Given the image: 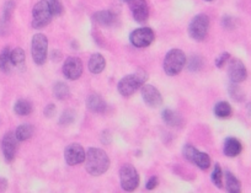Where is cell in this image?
Instances as JSON below:
<instances>
[{
	"mask_svg": "<svg viewBox=\"0 0 251 193\" xmlns=\"http://www.w3.org/2000/svg\"><path fill=\"white\" fill-rule=\"evenodd\" d=\"M85 170L91 176H101L110 169V158L99 148H90L85 155Z\"/></svg>",
	"mask_w": 251,
	"mask_h": 193,
	"instance_id": "cell-1",
	"label": "cell"
},
{
	"mask_svg": "<svg viewBox=\"0 0 251 193\" xmlns=\"http://www.w3.org/2000/svg\"><path fill=\"white\" fill-rule=\"evenodd\" d=\"M147 79L148 75L145 71H136V73L123 76L119 80L118 85H117V89H118V92L122 96L130 97L144 85Z\"/></svg>",
	"mask_w": 251,
	"mask_h": 193,
	"instance_id": "cell-2",
	"label": "cell"
},
{
	"mask_svg": "<svg viewBox=\"0 0 251 193\" xmlns=\"http://www.w3.org/2000/svg\"><path fill=\"white\" fill-rule=\"evenodd\" d=\"M186 63V57L181 49H171L166 53L164 59V71L169 76H175L180 74Z\"/></svg>",
	"mask_w": 251,
	"mask_h": 193,
	"instance_id": "cell-3",
	"label": "cell"
},
{
	"mask_svg": "<svg viewBox=\"0 0 251 193\" xmlns=\"http://www.w3.org/2000/svg\"><path fill=\"white\" fill-rule=\"evenodd\" d=\"M51 9H49L48 0H40L35 4L32 9V27L35 30H41L46 27L52 21Z\"/></svg>",
	"mask_w": 251,
	"mask_h": 193,
	"instance_id": "cell-4",
	"label": "cell"
},
{
	"mask_svg": "<svg viewBox=\"0 0 251 193\" xmlns=\"http://www.w3.org/2000/svg\"><path fill=\"white\" fill-rule=\"evenodd\" d=\"M31 54L35 64L42 65L47 61V54H48V40L44 33H36L32 37V43H31Z\"/></svg>",
	"mask_w": 251,
	"mask_h": 193,
	"instance_id": "cell-5",
	"label": "cell"
},
{
	"mask_svg": "<svg viewBox=\"0 0 251 193\" xmlns=\"http://www.w3.org/2000/svg\"><path fill=\"white\" fill-rule=\"evenodd\" d=\"M209 30V18L205 14H198L188 25V35L195 41H203Z\"/></svg>",
	"mask_w": 251,
	"mask_h": 193,
	"instance_id": "cell-6",
	"label": "cell"
},
{
	"mask_svg": "<svg viewBox=\"0 0 251 193\" xmlns=\"http://www.w3.org/2000/svg\"><path fill=\"white\" fill-rule=\"evenodd\" d=\"M139 173L137 172L135 166L126 164L119 170V182L122 190L126 192H133L139 186Z\"/></svg>",
	"mask_w": 251,
	"mask_h": 193,
	"instance_id": "cell-7",
	"label": "cell"
},
{
	"mask_svg": "<svg viewBox=\"0 0 251 193\" xmlns=\"http://www.w3.org/2000/svg\"><path fill=\"white\" fill-rule=\"evenodd\" d=\"M183 156L187 159L190 163L197 165L201 170H208L211 166V158L205 152L200 151L192 145H185L183 147Z\"/></svg>",
	"mask_w": 251,
	"mask_h": 193,
	"instance_id": "cell-8",
	"label": "cell"
},
{
	"mask_svg": "<svg viewBox=\"0 0 251 193\" xmlns=\"http://www.w3.org/2000/svg\"><path fill=\"white\" fill-rule=\"evenodd\" d=\"M155 38L154 31L150 27L136 28L130 35V41L137 48H145L153 43Z\"/></svg>",
	"mask_w": 251,
	"mask_h": 193,
	"instance_id": "cell-9",
	"label": "cell"
},
{
	"mask_svg": "<svg viewBox=\"0 0 251 193\" xmlns=\"http://www.w3.org/2000/svg\"><path fill=\"white\" fill-rule=\"evenodd\" d=\"M85 155H87L85 149L80 144H78V143L68 145L66 150H64V160H66V163L69 166H75L84 163Z\"/></svg>",
	"mask_w": 251,
	"mask_h": 193,
	"instance_id": "cell-10",
	"label": "cell"
},
{
	"mask_svg": "<svg viewBox=\"0 0 251 193\" xmlns=\"http://www.w3.org/2000/svg\"><path fill=\"white\" fill-rule=\"evenodd\" d=\"M63 74L67 79L76 80L83 74V62L78 57H68L63 64Z\"/></svg>",
	"mask_w": 251,
	"mask_h": 193,
	"instance_id": "cell-11",
	"label": "cell"
},
{
	"mask_svg": "<svg viewBox=\"0 0 251 193\" xmlns=\"http://www.w3.org/2000/svg\"><path fill=\"white\" fill-rule=\"evenodd\" d=\"M1 150H3L6 163H11L15 159L16 150H18V139L15 137V133L8 132L4 135L1 140Z\"/></svg>",
	"mask_w": 251,
	"mask_h": 193,
	"instance_id": "cell-12",
	"label": "cell"
},
{
	"mask_svg": "<svg viewBox=\"0 0 251 193\" xmlns=\"http://www.w3.org/2000/svg\"><path fill=\"white\" fill-rule=\"evenodd\" d=\"M128 5H130V9L132 11L133 19L136 20V22H147L148 18H149V9H148L145 0H130Z\"/></svg>",
	"mask_w": 251,
	"mask_h": 193,
	"instance_id": "cell-13",
	"label": "cell"
},
{
	"mask_svg": "<svg viewBox=\"0 0 251 193\" xmlns=\"http://www.w3.org/2000/svg\"><path fill=\"white\" fill-rule=\"evenodd\" d=\"M140 94H142L143 100L149 107H159L162 104V96L159 92V90L153 85L144 84L140 87Z\"/></svg>",
	"mask_w": 251,
	"mask_h": 193,
	"instance_id": "cell-14",
	"label": "cell"
},
{
	"mask_svg": "<svg viewBox=\"0 0 251 193\" xmlns=\"http://www.w3.org/2000/svg\"><path fill=\"white\" fill-rule=\"evenodd\" d=\"M228 75L231 83H235V84L243 83L246 79L248 71H246V66L244 65V63L240 59H231L229 62Z\"/></svg>",
	"mask_w": 251,
	"mask_h": 193,
	"instance_id": "cell-15",
	"label": "cell"
},
{
	"mask_svg": "<svg viewBox=\"0 0 251 193\" xmlns=\"http://www.w3.org/2000/svg\"><path fill=\"white\" fill-rule=\"evenodd\" d=\"M14 10H15V3L13 0H8L4 4L3 14H1V18H0V36H5L9 32Z\"/></svg>",
	"mask_w": 251,
	"mask_h": 193,
	"instance_id": "cell-16",
	"label": "cell"
},
{
	"mask_svg": "<svg viewBox=\"0 0 251 193\" xmlns=\"http://www.w3.org/2000/svg\"><path fill=\"white\" fill-rule=\"evenodd\" d=\"M243 150V145L239 142L236 138H227L224 140V147H223V152L224 155L229 156V158H235Z\"/></svg>",
	"mask_w": 251,
	"mask_h": 193,
	"instance_id": "cell-17",
	"label": "cell"
},
{
	"mask_svg": "<svg viewBox=\"0 0 251 193\" xmlns=\"http://www.w3.org/2000/svg\"><path fill=\"white\" fill-rule=\"evenodd\" d=\"M161 117H162V121H164L169 127L180 128L181 126H183V117H181L178 112L174 111V109H170V108L164 109L161 113Z\"/></svg>",
	"mask_w": 251,
	"mask_h": 193,
	"instance_id": "cell-18",
	"label": "cell"
},
{
	"mask_svg": "<svg viewBox=\"0 0 251 193\" xmlns=\"http://www.w3.org/2000/svg\"><path fill=\"white\" fill-rule=\"evenodd\" d=\"M87 107L89 111L95 112V113H102L106 111V102L104 101L100 95H90L87 100Z\"/></svg>",
	"mask_w": 251,
	"mask_h": 193,
	"instance_id": "cell-19",
	"label": "cell"
},
{
	"mask_svg": "<svg viewBox=\"0 0 251 193\" xmlns=\"http://www.w3.org/2000/svg\"><path fill=\"white\" fill-rule=\"evenodd\" d=\"M95 22L101 26H112L117 20V16L110 10H101L94 14Z\"/></svg>",
	"mask_w": 251,
	"mask_h": 193,
	"instance_id": "cell-20",
	"label": "cell"
},
{
	"mask_svg": "<svg viewBox=\"0 0 251 193\" xmlns=\"http://www.w3.org/2000/svg\"><path fill=\"white\" fill-rule=\"evenodd\" d=\"M106 66V61L100 53H94L89 59V70L92 74H100Z\"/></svg>",
	"mask_w": 251,
	"mask_h": 193,
	"instance_id": "cell-21",
	"label": "cell"
},
{
	"mask_svg": "<svg viewBox=\"0 0 251 193\" xmlns=\"http://www.w3.org/2000/svg\"><path fill=\"white\" fill-rule=\"evenodd\" d=\"M33 130H35V128L31 125L19 126L15 130V137L18 142H25V140L30 139L33 135Z\"/></svg>",
	"mask_w": 251,
	"mask_h": 193,
	"instance_id": "cell-22",
	"label": "cell"
},
{
	"mask_svg": "<svg viewBox=\"0 0 251 193\" xmlns=\"http://www.w3.org/2000/svg\"><path fill=\"white\" fill-rule=\"evenodd\" d=\"M226 183H227V191L230 193H240L241 192V185L239 182L238 178L230 172V171H226Z\"/></svg>",
	"mask_w": 251,
	"mask_h": 193,
	"instance_id": "cell-23",
	"label": "cell"
},
{
	"mask_svg": "<svg viewBox=\"0 0 251 193\" xmlns=\"http://www.w3.org/2000/svg\"><path fill=\"white\" fill-rule=\"evenodd\" d=\"M14 111L19 116H28L32 112V105L27 100H18L14 105Z\"/></svg>",
	"mask_w": 251,
	"mask_h": 193,
	"instance_id": "cell-24",
	"label": "cell"
},
{
	"mask_svg": "<svg viewBox=\"0 0 251 193\" xmlns=\"http://www.w3.org/2000/svg\"><path fill=\"white\" fill-rule=\"evenodd\" d=\"M11 66H13V64H11L10 59V48L5 47L0 53V70L3 73H9Z\"/></svg>",
	"mask_w": 251,
	"mask_h": 193,
	"instance_id": "cell-25",
	"label": "cell"
},
{
	"mask_svg": "<svg viewBox=\"0 0 251 193\" xmlns=\"http://www.w3.org/2000/svg\"><path fill=\"white\" fill-rule=\"evenodd\" d=\"M214 114L218 118H228L231 116V106L226 101H221L214 106Z\"/></svg>",
	"mask_w": 251,
	"mask_h": 193,
	"instance_id": "cell-26",
	"label": "cell"
},
{
	"mask_svg": "<svg viewBox=\"0 0 251 193\" xmlns=\"http://www.w3.org/2000/svg\"><path fill=\"white\" fill-rule=\"evenodd\" d=\"M53 95L57 100H64L69 95V87L66 83L58 82L53 86Z\"/></svg>",
	"mask_w": 251,
	"mask_h": 193,
	"instance_id": "cell-27",
	"label": "cell"
},
{
	"mask_svg": "<svg viewBox=\"0 0 251 193\" xmlns=\"http://www.w3.org/2000/svg\"><path fill=\"white\" fill-rule=\"evenodd\" d=\"M11 64L16 66H20L25 63V51L23 48H15L10 51Z\"/></svg>",
	"mask_w": 251,
	"mask_h": 193,
	"instance_id": "cell-28",
	"label": "cell"
},
{
	"mask_svg": "<svg viewBox=\"0 0 251 193\" xmlns=\"http://www.w3.org/2000/svg\"><path fill=\"white\" fill-rule=\"evenodd\" d=\"M212 182H213L218 188L223 187V170H222L219 164H216V165H214V170L213 172H212Z\"/></svg>",
	"mask_w": 251,
	"mask_h": 193,
	"instance_id": "cell-29",
	"label": "cell"
},
{
	"mask_svg": "<svg viewBox=\"0 0 251 193\" xmlns=\"http://www.w3.org/2000/svg\"><path fill=\"white\" fill-rule=\"evenodd\" d=\"M229 95H230L231 99L235 100V101L238 102H241L244 99H245V95H244L243 90H241L235 83H233V84L229 86Z\"/></svg>",
	"mask_w": 251,
	"mask_h": 193,
	"instance_id": "cell-30",
	"label": "cell"
},
{
	"mask_svg": "<svg viewBox=\"0 0 251 193\" xmlns=\"http://www.w3.org/2000/svg\"><path fill=\"white\" fill-rule=\"evenodd\" d=\"M74 120H75V113H74L73 109H67L62 113L61 118H59V123L62 126H68L73 123Z\"/></svg>",
	"mask_w": 251,
	"mask_h": 193,
	"instance_id": "cell-31",
	"label": "cell"
},
{
	"mask_svg": "<svg viewBox=\"0 0 251 193\" xmlns=\"http://www.w3.org/2000/svg\"><path fill=\"white\" fill-rule=\"evenodd\" d=\"M49 9L53 16H61L63 14V5H62L61 0H48Z\"/></svg>",
	"mask_w": 251,
	"mask_h": 193,
	"instance_id": "cell-32",
	"label": "cell"
},
{
	"mask_svg": "<svg viewBox=\"0 0 251 193\" xmlns=\"http://www.w3.org/2000/svg\"><path fill=\"white\" fill-rule=\"evenodd\" d=\"M201 66H202V59L197 56L192 57L190 61V63H188V69H190L191 71H197V70H200Z\"/></svg>",
	"mask_w": 251,
	"mask_h": 193,
	"instance_id": "cell-33",
	"label": "cell"
},
{
	"mask_svg": "<svg viewBox=\"0 0 251 193\" xmlns=\"http://www.w3.org/2000/svg\"><path fill=\"white\" fill-rule=\"evenodd\" d=\"M229 59H230V54H229L228 52H223V53L216 59V66L217 68H223L224 64H226Z\"/></svg>",
	"mask_w": 251,
	"mask_h": 193,
	"instance_id": "cell-34",
	"label": "cell"
},
{
	"mask_svg": "<svg viewBox=\"0 0 251 193\" xmlns=\"http://www.w3.org/2000/svg\"><path fill=\"white\" fill-rule=\"evenodd\" d=\"M222 25H223L224 28H227V30H233L235 23H234V20L230 16H224L223 20H222Z\"/></svg>",
	"mask_w": 251,
	"mask_h": 193,
	"instance_id": "cell-35",
	"label": "cell"
},
{
	"mask_svg": "<svg viewBox=\"0 0 251 193\" xmlns=\"http://www.w3.org/2000/svg\"><path fill=\"white\" fill-rule=\"evenodd\" d=\"M44 113L47 118H52L54 114H56V106H54L53 104L48 105V106H46V108H45Z\"/></svg>",
	"mask_w": 251,
	"mask_h": 193,
	"instance_id": "cell-36",
	"label": "cell"
},
{
	"mask_svg": "<svg viewBox=\"0 0 251 193\" xmlns=\"http://www.w3.org/2000/svg\"><path fill=\"white\" fill-rule=\"evenodd\" d=\"M157 186H158V177L157 176H153V177H150L149 180H148L147 185H145V188H147L148 191H153Z\"/></svg>",
	"mask_w": 251,
	"mask_h": 193,
	"instance_id": "cell-37",
	"label": "cell"
},
{
	"mask_svg": "<svg viewBox=\"0 0 251 193\" xmlns=\"http://www.w3.org/2000/svg\"><path fill=\"white\" fill-rule=\"evenodd\" d=\"M6 186H8V182H6L5 178H0V192L6 190Z\"/></svg>",
	"mask_w": 251,
	"mask_h": 193,
	"instance_id": "cell-38",
	"label": "cell"
},
{
	"mask_svg": "<svg viewBox=\"0 0 251 193\" xmlns=\"http://www.w3.org/2000/svg\"><path fill=\"white\" fill-rule=\"evenodd\" d=\"M123 1H127V3H128V1H130V0H123Z\"/></svg>",
	"mask_w": 251,
	"mask_h": 193,
	"instance_id": "cell-39",
	"label": "cell"
},
{
	"mask_svg": "<svg viewBox=\"0 0 251 193\" xmlns=\"http://www.w3.org/2000/svg\"><path fill=\"white\" fill-rule=\"evenodd\" d=\"M205 1H212V0H205Z\"/></svg>",
	"mask_w": 251,
	"mask_h": 193,
	"instance_id": "cell-40",
	"label": "cell"
}]
</instances>
